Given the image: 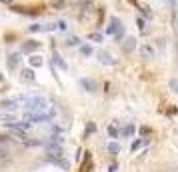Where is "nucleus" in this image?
<instances>
[{
    "label": "nucleus",
    "instance_id": "obj_24",
    "mask_svg": "<svg viewBox=\"0 0 178 172\" xmlns=\"http://www.w3.org/2000/svg\"><path fill=\"white\" fill-rule=\"evenodd\" d=\"M140 144H142V142H140V140H136V142L132 144V152H134V150H138V148H140Z\"/></svg>",
    "mask_w": 178,
    "mask_h": 172
},
{
    "label": "nucleus",
    "instance_id": "obj_25",
    "mask_svg": "<svg viewBox=\"0 0 178 172\" xmlns=\"http://www.w3.org/2000/svg\"><path fill=\"white\" fill-rule=\"evenodd\" d=\"M90 132H94V124H92V122H90V124H88V128H86V136H88V134H90Z\"/></svg>",
    "mask_w": 178,
    "mask_h": 172
},
{
    "label": "nucleus",
    "instance_id": "obj_23",
    "mask_svg": "<svg viewBox=\"0 0 178 172\" xmlns=\"http://www.w3.org/2000/svg\"><path fill=\"white\" fill-rule=\"evenodd\" d=\"M56 28H58V30H66V28H68V24L64 22V20H60V22H56Z\"/></svg>",
    "mask_w": 178,
    "mask_h": 172
},
{
    "label": "nucleus",
    "instance_id": "obj_1",
    "mask_svg": "<svg viewBox=\"0 0 178 172\" xmlns=\"http://www.w3.org/2000/svg\"><path fill=\"white\" fill-rule=\"evenodd\" d=\"M26 110L28 112H44V110L48 108V102H46V98H42V96H34V98H28V100L24 102Z\"/></svg>",
    "mask_w": 178,
    "mask_h": 172
},
{
    "label": "nucleus",
    "instance_id": "obj_4",
    "mask_svg": "<svg viewBox=\"0 0 178 172\" xmlns=\"http://www.w3.org/2000/svg\"><path fill=\"white\" fill-rule=\"evenodd\" d=\"M120 30H122L120 20L112 16V18H110V26H108V34H116V32H120Z\"/></svg>",
    "mask_w": 178,
    "mask_h": 172
},
{
    "label": "nucleus",
    "instance_id": "obj_6",
    "mask_svg": "<svg viewBox=\"0 0 178 172\" xmlns=\"http://www.w3.org/2000/svg\"><path fill=\"white\" fill-rule=\"evenodd\" d=\"M20 78H22V82H28V84H30V82H34V78H36V76H34L32 68H24V70L20 72Z\"/></svg>",
    "mask_w": 178,
    "mask_h": 172
},
{
    "label": "nucleus",
    "instance_id": "obj_12",
    "mask_svg": "<svg viewBox=\"0 0 178 172\" xmlns=\"http://www.w3.org/2000/svg\"><path fill=\"white\" fill-rule=\"evenodd\" d=\"M42 66V58L40 56H30V68H38Z\"/></svg>",
    "mask_w": 178,
    "mask_h": 172
},
{
    "label": "nucleus",
    "instance_id": "obj_2",
    "mask_svg": "<svg viewBox=\"0 0 178 172\" xmlns=\"http://www.w3.org/2000/svg\"><path fill=\"white\" fill-rule=\"evenodd\" d=\"M16 108H18V100L16 98H6V100L0 102V110L2 112H14Z\"/></svg>",
    "mask_w": 178,
    "mask_h": 172
},
{
    "label": "nucleus",
    "instance_id": "obj_28",
    "mask_svg": "<svg viewBox=\"0 0 178 172\" xmlns=\"http://www.w3.org/2000/svg\"><path fill=\"white\" fill-rule=\"evenodd\" d=\"M148 132H150V128H148V126H144V128L140 130V134H142V136H144V134H148Z\"/></svg>",
    "mask_w": 178,
    "mask_h": 172
},
{
    "label": "nucleus",
    "instance_id": "obj_14",
    "mask_svg": "<svg viewBox=\"0 0 178 172\" xmlns=\"http://www.w3.org/2000/svg\"><path fill=\"white\" fill-rule=\"evenodd\" d=\"M88 40H92V42H102L104 38H102L100 32H90V34H88Z\"/></svg>",
    "mask_w": 178,
    "mask_h": 172
},
{
    "label": "nucleus",
    "instance_id": "obj_17",
    "mask_svg": "<svg viewBox=\"0 0 178 172\" xmlns=\"http://www.w3.org/2000/svg\"><path fill=\"white\" fill-rule=\"evenodd\" d=\"M108 152H120V146H118L116 142H110L108 144Z\"/></svg>",
    "mask_w": 178,
    "mask_h": 172
},
{
    "label": "nucleus",
    "instance_id": "obj_9",
    "mask_svg": "<svg viewBox=\"0 0 178 172\" xmlns=\"http://www.w3.org/2000/svg\"><path fill=\"white\" fill-rule=\"evenodd\" d=\"M140 54H142V58H154V48L150 44H142L140 46Z\"/></svg>",
    "mask_w": 178,
    "mask_h": 172
},
{
    "label": "nucleus",
    "instance_id": "obj_19",
    "mask_svg": "<svg viewBox=\"0 0 178 172\" xmlns=\"http://www.w3.org/2000/svg\"><path fill=\"white\" fill-rule=\"evenodd\" d=\"M80 52L84 54V56H90V54H92V48L90 46H80Z\"/></svg>",
    "mask_w": 178,
    "mask_h": 172
},
{
    "label": "nucleus",
    "instance_id": "obj_20",
    "mask_svg": "<svg viewBox=\"0 0 178 172\" xmlns=\"http://www.w3.org/2000/svg\"><path fill=\"white\" fill-rule=\"evenodd\" d=\"M132 132H134V126H132V124H128L124 130H122V134H124V136H130Z\"/></svg>",
    "mask_w": 178,
    "mask_h": 172
},
{
    "label": "nucleus",
    "instance_id": "obj_3",
    "mask_svg": "<svg viewBox=\"0 0 178 172\" xmlns=\"http://www.w3.org/2000/svg\"><path fill=\"white\" fill-rule=\"evenodd\" d=\"M38 48H40L38 40H26V42L22 44V50H24V52H36Z\"/></svg>",
    "mask_w": 178,
    "mask_h": 172
},
{
    "label": "nucleus",
    "instance_id": "obj_27",
    "mask_svg": "<svg viewBox=\"0 0 178 172\" xmlns=\"http://www.w3.org/2000/svg\"><path fill=\"white\" fill-rule=\"evenodd\" d=\"M54 6H56V8H62L64 2H62V0H56V2H54Z\"/></svg>",
    "mask_w": 178,
    "mask_h": 172
},
{
    "label": "nucleus",
    "instance_id": "obj_16",
    "mask_svg": "<svg viewBox=\"0 0 178 172\" xmlns=\"http://www.w3.org/2000/svg\"><path fill=\"white\" fill-rule=\"evenodd\" d=\"M168 86H170V90H172L174 94H178V80L176 78H172V80L168 82Z\"/></svg>",
    "mask_w": 178,
    "mask_h": 172
},
{
    "label": "nucleus",
    "instance_id": "obj_21",
    "mask_svg": "<svg viewBox=\"0 0 178 172\" xmlns=\"http://www.w3.org/2000/svg\"><path fill=\"white\" fill-rule=\"evenodd\" d=\"M42 30H46V32H52V30H56V24H42Z\"/></svg>",
    "mask_w": 178,
    "mask_h": 172
},
{
    "label": "nucleus",
    "instance_id": "obj_29",
    "mask_svg": "<svg viewBox=\"0 0 178 172\" xmlns=\"http://www.w3.org/2000/svg\"><path fill=\"white\" fill-rule=\"evenodd\" d=\"M138 26H140V30H144V20L142 18H138Z\"/></svg>",
    "mask_w": 178,
    "mask_h": 172
},
{
    "label": "nucleus",
    "instance_id": "obj_10",
    "mask_svg": "<svg viewBox=\"0 0 178 172\" xmlns=\"http://www.w3.org/2000/svg\"><path fill=\"white\" fill-rule=\"evenodd\" d=\"M18 62H20V54H10L8 56V68L10 70H14L18 66Z\"/></svg>",
    "mask_w": 178,
    "mask_h": 172
},
{
    "label": "nucleus",
    "instance_id": "obj_18",
    "mask_svg": "<svg viewBox=\"0 0 178 172\" xmlns=\"http://www.w3.org/2000/svg\"><path fill=\"white\" fill-rule=\"evenodd\" d=\"M108 134H110L112 138H118V128L116 126H108Z\"/></svg>",
    "mask_w": 178,
    "mask_h": 172
},
{
    "label": "nucleus",
    "instance_id": "obj_30",
    "mask_svg": "<svg viewBox=\"0 0 178 172\" xmlns=\"http://www.w3.org/2000/svg\"><path fill=\"white\" fill-rule=\"evenodd\" d=\"M0 2H4V4H12V0H0Z\"/></svg>",
    "mask_w": 178,
    "mask_h": 172
},
{
    "label": "nucleus",
    "instance_id": "obj_11",
    "mask_svg": "<svg viewBox=\"0 0 178 172\" xmlns=\"http://www.w3.org/2000/svg\"><path fill=\"white\" fill-rule=\"evenodd\" d=\"M0 120H4L6 124H10V122H16V116L12 112H2L0 110Z\"/></svg>",
    "mask_w": 178,
    "mask_h": 172
},
{
    "label": "nucleus",
    "instance_id": "obj_8",
    "mask_svg": "<svg viewBox=\"0 0 178 172\" xmlns=\"http://www.w3.org/2000/svg\"><path fill=\"white\" fill-rule=\"evenodd\" d=\"M96 56H98V60H100L102 64H108V66H112V64H114V58H112L108 52H104V50H100Z\"/></svg>",
    "mask_w": 178,
    "mask_h": 172
},
{
    "label": "nucleus",
    "instance_id": "obj_15",
    "mask_svg": "<svg viewBox=\"0 0 178 172\" xmlns=\"http://www.w3.org/2000/svg\"><path fill=\"white\" fill-rule=\"evenodd\" d=\"M78 44H80V38H76V36H70L66 40V46H78Z\"/></svg>",
    "mask_w": 178,
    "mask_h": 172
},
{
    "label": "nucleus",
    "instance_id": "obj_31",
    "mask_svg": "<svg viewBox=\"0 0 178 172\" xmlns=\"http://www.w3.org/2000/svg\"><path fill=\"white\" fill-rule=\"evenodd\" d=\"M0 82H2V76H0Z\"/></svg>",
    "mask_w": 178,
    "mask_h": 172
},
{
    "label": "nucleus",
    "instance_id": "obj_7",
    "mask_svg": "<svg viewBox=\"0 0 178 172\" xmlns=\"http://www.w3.org/2000/svg\"><path fill=\"white\" fill-rule=\"evenodd\" d=\"M80 86L86 92H96V84L90 80V78H80Z\"/></svg>",
    "mask_w": 178,
    "mask_h": 172
},
{
    "label": "nucleus",
    "instance_id": "obj_22",
    "mask_svg": "<svg viewBox=\"0 0 178 172\" xmlns=\"http://www.w3.org/2000/svg\"><path fill=\"white\" fill-rule=\"evenodd\" d=\"M38 30H42V24H32V26H28V32H38Z\"/></svg>",
    "mask_w": 178,
    "mask_h": 172
},
{
    "label": "nucleus",
    "instance_id": "obj_5",
    "mask_svg": "<svg viewBox=\"0 0 178 172\" xmlns=\"http://www.w3.org/2000/svg\"><path fill=\"white\" fill-rule=\"evenodd\" d=\"M134 48H136V38H132V36L124 38V42H122V50L124 52H132Z\"/></svg>",
    "mask_w": 178,
    "mask_h": 172
},
{
    "label": "nucleus",
    "instance_id": "obj_13",
    "mask_svg": "<svg viewBox=\"0 0 178 172\" xmlns=\"http://www.w3.org/2000/svg\"><path fill=\"white\" fill-rule=\"evenodd\" d=\"M54 62H56V66L60 68V70H66V68H68V66H66V62H64V60L58 56V54H54Z\"/></svg>",
    "mask_w": 178,
    "mask_h": 172
},
{
    "label": "nucleus",
    "instance_id": "obj_26",
    "mask_svg": "<svg viewBox=\"0 0 178 172\" xmlns=\"http://www.w3.org/2000/svg\"><path fill=\"white\" fill-rule=\"evenodd\" d=\"M0 158H2V160H6V158H8V152H6V150H0Z\"/></svg>",
    "mask_w": 178,
    "mask_h": 172
}]
</instances>
